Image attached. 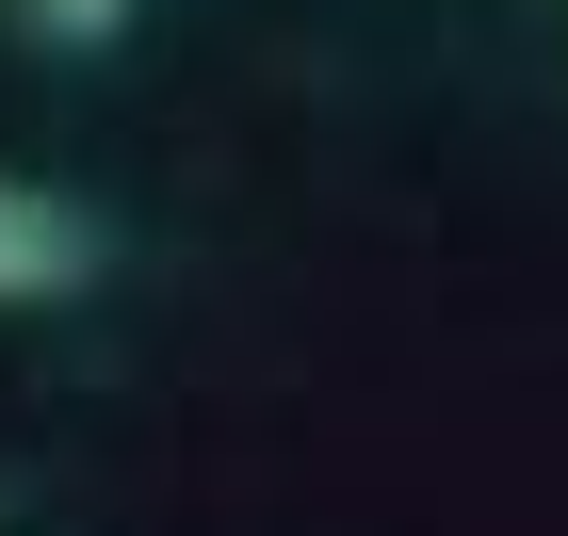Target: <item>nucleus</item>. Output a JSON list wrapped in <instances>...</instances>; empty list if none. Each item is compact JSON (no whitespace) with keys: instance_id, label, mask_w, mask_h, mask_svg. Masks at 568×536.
I'll use <instances>...</instances> for the list:
<instances>
[{"instance_id":"1","label":"nucleus","mask_w":568,"mask_h":536,"mask_svg":"<svg viewBox=\"0 0 568 536\" xmlns=\"http://www.w3.org/2000/svg\"><path fill=\"white\" fill-rule=\"evenodd\" d=\"M98 261H114V244H98V212H82V195L0 163V310H65Z\"/></svg>"},{"instance_id":"2","label":"nucleus","mask_w":568,"mask_h":536,"mask_svg":"<svg viewBox=\"0 0 568 536\" xmlns=\"http://www.w3.org/2000/svg\"><path fill=\"white\" fill-rule=\"evenodd\" d=\"M17 17H33L49 49H114V33H131V17H146V0H17Z\"/></svg>"}]
</instances>
